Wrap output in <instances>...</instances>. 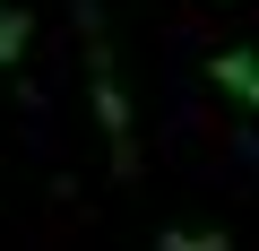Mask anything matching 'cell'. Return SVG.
I'll return each instance as SVG.
<instances>
[{
  "instance_id": "6da1fadb",
  "label": "cell",
  "mask_w": 259,
  "mask_h": 251,
  "mask_svg": "<svg viewBox=\"0 0 259 251\" xmlns=\"http://www.w3.org/2000/svg\"><path fill=\"white\" fill-rule=\"evenodd\" d=\"M78 35H87V104H95V130L112 148V173L130 182V173H139V130H130V87H121L112 35H104V0H78Z\"/></svg>"
},
{
  "instance_id": "7a4b0ae2",
  "label": "cell",
  "mask_w": 259,
  "mask_h": 251,
  "mask_svg": "<svg viewBox=\"0 0 259 251\" xmlns=\"http://www.w3.org/2000/svg\"><path fill=\"white\" fill-rule=\"evenodd\" d=\"M207 78H216V95H225L233 113H250V121H259V52H250V44L216 52V61H207Z\"/></svg>"
},
{
  "instance_id": "3957f363",
  "label": "cell",
  "mask_w": 259,
  "mask_h": 251,
  "mask_svg": "<svg viewBox=\"0 0 259 251\" xmlns=\"http://www.w3.org/2000/svg\"><path fill=\"white\" fill-rule=\"evenodd\" d=\"M26 52H35V18L18 9V0H0V69H18Z\"/></svg>"
},
{
  "instance_id": "277c9868",
  "label": "cell",
  "mask_w": 259,
  "mask_h": 251,
  "mask_svg": "<svg viewBox=\"0 0 259 251\" xmlns=\"http://www.w3.org/2000/svg\"><path fill=\"white\" fill-rule=\"evenodd\" d=\"M156 251H233V234H225V225H164Z\"/></svg>"
}]
</instances>
